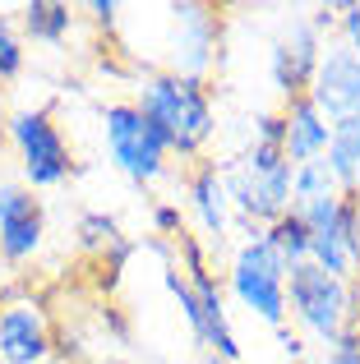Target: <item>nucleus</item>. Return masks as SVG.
Segmentation results:
<instances>
[{"instance_id": "obj_10", "label": "nucleus", "mask_w": 360, "mask_h": 364, "mask_svg": "<svg viewBox=\"0 0 360 364\" xmlns=\"http://www.w3.org/2000/svg\"><path fill=\"white\" fill-rule=\"evenodd\" d=\"M46 240V213L42 198L23 185H0V254L9 263H28Z\"/></svg>"}, {"instance_id": "obj_17", "label": "nucleus", "mask_w": 360, "mask_h": 364, "mask_svg": "<svg viewBox=\"0 0 360 364\" xmlns=\"http://www.w3.org/2000/svg\"><path fill=\"white\" fill-rule=\"evenodd\" d=\"M263 240L277 249L287 267L309 263V226H305V217H300L296 208H291V213H282L272 226H263Z\"/></svg>"}, {"instance_id": "obj_19", "label": "nucleus", "mask_w": 360, "mask_h": 364, "mask_svg": "<svg viewBox=\"0 0 360 364\" xmlns=\"http://www.w3.org/2000/svg\"><path fill=\"white\" fill-rule=\"evenodd\" d=\"M342 189H337L333 171H328V161H305V166H296V176H291V208H309L319 203V198H337Z\"/></svg>"}, {"instance_id": "obj_23", "label": "nucleus", "mask_w": 360, "mask_h": 364, "mask_svg": "<svg viewBox=\"0 0 360 364\" xmlns=\"http://www.w3.org/2000/svg\"><path fill=\"white\" fill-rule=\"evenodd\" d=\"M337 23H342V37H346V46H351V51L360 55V0H351V5H342V18H337Z\"/></svg>"}, {"instance_id": "obj_26", "label": "nucleus", "mask_w": 360, "mask_h": 364, "mask_svg": "<svg viewBox=\"0 0 360 364\" xmlns=\"http://www.w3.org/2000/svg\"><path fill=\"white\" fill-rule=\"evenodd\" d=\"M277 337H282V350H287V355H300V350H305V346H300V337H296L291 328H282Z\"/></svg>"}, {"instance_id": "obj_16", "label": "nucleus", "mask_w": 360, "mask_h": 364, "mask_svg": "<svg viewBox=\"0 0 360 364\" xmlns=\"http://www.w3.org/2000/svg\"><path fill=\"white\" fill-rule=\"evenodd\" d=\"M74 18H79V14H74L65 0H28V5H23V33L33 37V42L60 46L65 37H70Z\"/></svg>"}, {"instance_id": "obj_13", "label": "nucleus", "mask_w": 360, "mask_h": 364, "mask_svg": "<svg viewBox=\"0 0 360 364\" xmlns=\"http://www.w3.org/2000/svg\"><path fill=\"white\" fill-rule=\"evenodd\" d=\"M282 116H287V143H282V152H287L291 166H305V161H319L328 152V139H333V124L319 116V107L309 97H296L282 107Z\"/></svg>"}, {"instance_id": "obj_22", "label": "nucleus", "mask_w": 360, "mask_h": 364, "mask_svg": "<svg viewBox=\"0 0 360 364\" xmlns=\"http://www.w3.org/2000/svg\"><path fill=\"white\" fill-rule=\"evenodd\" d=\"M324 364H360V328H346L342 337L328 346Z\"/></svg>"}, {"instance_id": "obj_6", "label": "nucleus", "mask_w": 360, "mask_h": 364, "mask_svg": "<svg viewBox=\"0 0 360 364\" xmlns=\"http://www.w3.org/2000/svg\"><path fill=\"white\" fill-rule=\"evenodd\" d=\"M9 143L18 148V161H23V176L33 189L65 185L74 176L70 143H65L60 124L51 120V111H18L9 120Z\"/></svg>"}, {"instance_id": "obj_12", "label": "nucleus", "mask_w": 360, "mask_h": 364, "mask_svg": "<svg viewBox=\"0 0 360 364\" xmlns=\"http://www.w3.org/2000/svg\"><path fill=\"white\" fill-rule=\"evenodd\" d=\"M51 346V328L37 304L18 300L0 309V364H42Z\"/></svg>"}, {"instance_id": "obj_25", "label": "nucleus", "mask_w": 360, "mask_h": 364, "mask_svg": "<svg viewBox=\"0 0 360 364\" xmlns=\"http://www.w3.org/2000/svg\"><path fill=\"white\" fill-rule=\"evenodd\" d=\"M88 14H92V23H97V28H111V23H116V14H120V5H116V0H92Z\"/></svg>"}, {"instance_id": "obj_11", "label": "nucleus", "mask_w": 360, "mask_h": 364, "mask_svg": "<svg viewBox=\"0 0 360 364\" xmlns=\"http://www.w3.org/2000/svg\"><path fill=\"white\" fill-rule=\"evenodd\" d=\"M166 14L176 18V55H171V74H189L203 79L208 60L217 51V14L208 5H171Z\"/></svg>"}, {"instance_id": "obj_20", "label": "nucleus", "mask_w": 360, "mask_h": 364, "mask_svg": "<svg viewBox=\"0 0 360 364\" xmlns=\"http://www.w3.org/2000/svg\"><path fill=\"white\" fill-rule=\"evenodd\" d=\"M23 70V46H18V33L5 14H0V79H14Z\"/></svg>"}, {"instance_id": "obj_21", "label": "nucleus", "mask_w": 360, "mask_h": 364, "mask_svg": "<svg viewBox=\"0 0 360 364\" xmlns=\"http://www.w3.org/2000/svg\"><path fill=\"white\" fill-rule=\"evenodd\" d=\"M254 143L282 148V143H287V116H282V111H263V116L254 120Z\"/></svg>"}, {"instance_id": "obj_15", "label": "nucleus", "mask_w": 360, "mask_h": 364, "mask_svg": "<svg viewBox=\"0 0 360 364\" xmlns=\"http://www.w3.org/2000/svg\"><path fill=\"white\" fill-rule=\"evenodd\" d=\"M324 161H328V171H333V180H337L342 194H360V116L333 124V139H328Z\"/></svg>"}, {"instance_id": "obj_27", "label": "nucleus", "mask_w": 360, "mask_h": 364, "mask_svg": "<svg viewBox=\"0 0 360 364\" xmlns=\"http://www.w3.org/2000/svg\"><path fill=\"white\" fill-rule=\"evenodd\" d=\"M198 364H226V360H217V355H203V360H198Z\"/></svg>"}, {"instance_id": "obj_3", "label": "nucleus", "mask_w": 360, "mask_h": 364, "mask_svg": "<svg viewBox=\"0 0 360 364\" xmlns=\"http://www.w3.org/2000/svg\"><path fill=\"white\" fill-rule=\"evenodd\" d=\"M287 309L296 314V323L314 341H324V346H333L346 328H356L351 323V314H356L351 286L328 277L324 267H314V263H296L287 272Z\"/></svg>"}, {"instance_id": "obj_18", "label": "nucleus", "mask_w": 360, "mask_h": 364, "mask_svg": "<svg viewBox=\"0 0 360 364\" xmlns=\"http://www.w3.org/2000/svg\"><path fill=\"white\" fill-rule=\"evenodd\" d=\"M79 249L92 254V258H102V263H107V254L125 263V254H129L125 240H120L116 217H107V213H83L79 217Z\"/></svg>"}, {"instance_id": "obj_8", "label": "nucleus", "mask_w": 360, "mask_h": 364, "mask_svg": "<svg viewBox=\"0 0 360 364\" xmlns=\"http://www.w3.org/2000/svg\"><path fill=\"white\" fill-rule=\"evenodd\" d=\"M324 60V37L309 28V18H291V28L272 42V88L282 92V102L309 97V83H314V70Z\"/></svg>"}, {"instance_id": "obj_9", "label": "nucleus", "mask_w": 360, "mask_h": 364, "mask_svg": "<svg viewBox=\"0 0 360 364\" xmlns=\"http://www.w3.org/2000/svg\"><path fill=\"white\" fill-rule=\"evenodd\" d=\"M309 102L328 124L360 116V55L351 46H328L309 83Z\"/></svg>"}, {"instance_id": "obj_1", "label": "nucleus", "mask_w": 360, "mask_h": 364, "mask_svg": "<svg viewBox=\"0 0 360 364\" xmlns=\"http://www.w3.org/2000/svg\"><path fill=\"white\" fill-rule=\"evenodd\" d=\"M139 111L162 129L171 157L198 161V152L208 148L217 129L213 116V88L203 79H189V74H148L144 88H139Z\"/></svg>"}, {"instance_id": "obj_2", "label": "nucleus", "mask_w": 360, "mask_h": 364, "mask_svg": "<svg viewBox=\"0 0 360 364\" xmlns=\"http://www.w3.org/2000/svg\"><path fill=\"white\" fill-rule=\"evenodd\" d=\"M291 176H296V166L287 161V152L268 148V143H254L240 157V166L226 171L222 180H226L231 208L245 222L272 226L282 213H291Z\"/></svg>"}, {"instance_id": "obj_7", "label": "nucleus", "mask_w": 360, "mask_h": 364, "mask_svg": "<svg viewBox=\"0 0 360 364\" xmlns=\"http://www.w3.org/2000/svg\"><path fill=\"white\" fill-rule=\"evenodd\" d=\"M176 245H180V258H185V282H189V291H194V300H198V314H203V328H198V346H203L208 355L235 364V360H240V341H235L231 318H226L222 286H217V277L208 272V258H203V249H198L194 235H189V231H185V235H176Z\"/></svg>"}, {"instance_id": "obj_5", "label": "nucleus", "mask_w": 360, "mask_h": 364, "mask_svg": "<svg viewBox=\"0 0 360 364\" xmlns=\"http://www.w3.org/2000/svg\"><path fill=\"white\" fill-rule=\"evenodd\" d=\"M287 272L291 267L282 263V254L263 235L245 240L231 258V295L277 332L287 328Z\"/></svg>"}, {"instance_id": "obj_24", "label": "nucleus", "mask_w": 360, "mask_h": 364, "mask_svg": "<svg viewBox=\"0 0 360 364\" xmlns=\"http://www.w3.org/2000/svg\"><path fill=\"white\" fill-rule=\"evenodd\" d=\"M153 226L162 235H185V222H180V208H171V203H157L153 208Z\"/></svg>"}, {"instance_id": "obj_4", "label": "nucleus", "mask_w": 360, "mask_h": 364, "mask_svg": "<svg viewBox=\"0 0 360 364\" xmlns=\"http://www.w3.org/2000/svg\"><path fill=\"white\" fill-rule=\"evenodd\" d=\"M102 129H107V152L120 166V176H129L134 185H157L166 176L171 148L162 129L139 111V102H111L102 111Z\"/></svg>"}, {"instance_id": "obj_14", "label": "nucleus", "mask_w": 360, "mask_h": 364, "mask_svg": "<svg viewBox=\"0 0 360 364\" xmlns=\"http://www.w3.org/2000/svg\"><path fill=\"white\" fill-rule=\"evenodd\" d=\"M189 213H194L198 231L222 240L226 226H231V198H226V180L213 161H198L189 171Z\"/></svg>"}]
</instances>
